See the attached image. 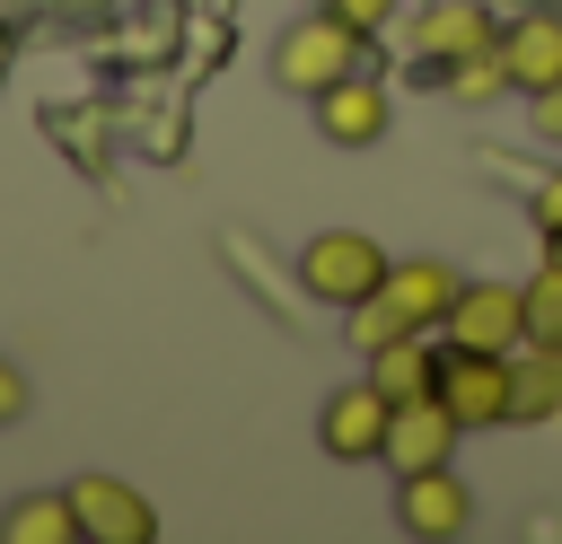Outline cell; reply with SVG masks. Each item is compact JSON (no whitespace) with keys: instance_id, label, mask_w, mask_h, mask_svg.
<instances>
[{"instance_id":"7402d4cb","label":"cell","mask_w":562,"mask_h":544,"mask_svg":"<svg viewBox=\"0 0 562 544\" xmlns=\"http://www.w3.org/2000/svg\"><path fill=\"white\" fill-rule=\"evenodd\" d=\"M544 263H553V272H562V237H544Z\"/></svg>"},{"instance_id":"2e32d148","label":"cell","mask_w":562,"mask_h":544,"mask_svg":"<svg viewBox=\"0 0 562 544\" xmlns=\"http://www.w3.org/2000/svg\"><path fill=\"white\" fill-rule=\"evenodd\" d=\"M527 342L562 351V272L553 263H536V281H527Z\"/></svg>"},{"instance_id":"5bb4252c","label":"cell","mask_w":562,"mask_h":544,"mask_svg":"<svg viewBox=\"0 0 562 544\" xmlns=\"http://www.w3.org/2000/svg\"><path fill=\"white\" fill-rule=\"evenodd\" d=\"M509 421H562V351L544 342L509 351Z\"/></svg>"},{"instance_id":"9a60e30c","label":"cell","mask_w":562,"mask_h":544,"mask_svg":"<svg viewBox=\"0 0 562 544\" xmlns=\"http://www.w3.org/2000/svg\"><path fill=\"white\" fill-rule=\"evenodd\" d=\"M0 535L9 544H70L79 535V509H70V491H26V500L0 509Z\"/></svg>"},{"instance_id":"6da1fadb","label":"cell","mask_w":562,"mask_h":544,"mask_svg":"<svg viewBox=\"0 0 562 544\" xmlns=\"http://www.w3.org/2000/svg\"><path fill=\"white\" fill-rule=\"evenodd\" d=\"M457 290H465V272H457V263H439V254L386 263V281H378L360 307H342V316H351V342H360V351H378V342H395V333H439V325H448V307H457Z\"/></svg>"},{"instance_id":"30bf717a","label":"cell","mask_w":562,"mask_h":544,"mask_svg":"<svg viewBox=\"0 0 562 544\" xmlns=\"http://www.w3.org/2000/svg\"><path fill=\"white\" fill-rule=\"evenodd\" d=\"M501 79L518 97H544L562 79V9H518L501 26Z\"/></svg>"},{"instance_id":"44dd1931","label":"cell","mask_w":562,"mask_h":544,"mask_svg":"<svg viewBox=\"0 0 562 544\" xmlns=\"http://www.w3.org/2000/svg\"><path fill=\"white\" fill-rule=\"evenodd\" d=\"M536 132H544V140H562V79L536 97Z\"/></svg>"},{"instance_id":"ffe728a7","label":"cell","mask_w":562,"mask_h":544,"mask_svg":"<svg viewBox=\"0 0 562 544\" xmlns=\"http://www.w3.org/2000/svg\"><path fill=\"white\" fill-rule=\"evenodd\" d=\"M26 404H35V395H26V377H18V369H9V360H0V430H9V421H18V412H26Z\"/></svg>"},{"instance_id":"277c9868","label":"cell","mask_w":562,"mask_h":544,"mask_svg":"<svg viewBox=\"0 0 562 544\" xmlns=\"http://www.w3.org/2000/svg\"><path fill=\"white\" fill-rule=\"evenodd\" d=\"M439 404L457 412V430H501L509 421V351L439 342Z\"/></svg>"},{"instance_id":"3957f363","label":"cell","mask_w":562,"mask_h":544,"mask_svg":"<svg viewBox=\"0 0 562 544\" xmlns=\"http://www.w3.org/2000/svg\"><path fill=\"white\" fill-rule=\"evenodd\" d=\"M378 281H386V246L369 228H316L299 246V290L325 298V307H360Z\"/></svg>"},{"instance_id":"52a82bcc","label":"cell","mask_w":562,"mask_h":544,"mask_svg":"<svg viewBox=\"0 0 562 544\" xmlns=\"http://www.w3.org/2000/svg\"><path fill=\"white\" fill-rule=\"evenodd\" d=\"M492 44H501V26H492L483 0H439V9H422V26H413V70H457V61L492 53Z\"/></svg>"},{"instance_id":"5b68a950","label":"cell","mask_w":562,"mask_h":544,"mask_svg":"<svg viewBox=\"0 0 562 544\" xmlns=\"http://www.w3.org/2000/svg\"><path fill=\"white\" fill-rule=\"evenodd\" d=\"M439 333L465 351H518L527 342V281H465Z\"/></svg>"},{"instance_id":"4fadbf2b","label":"cell","mask_w":562,"mask_h":544,"mask_svg":"<svg viewBox=\"0 0 562 544\" xmlns=\"http://www.w3.org/2000/svg\"><path fill=\"white\" fill-rule=\"evenodd\" d=\"M369 386H378L386 404H422V395H439V342H430V333H395V342H378V351H369Z\"/></svg>"},{"instance_id":"9c48e42d","label":"cell","mask_w":562,"mask_h":544,"mask_svg":"<svg viewBox=\"0 0 562 544\" xmlns=\"http://www.w3.org/2000/svg\"><path fill=\"white\" fill-rule=\"evenodd\" d=\"M70 509H79V535L88 544H149L158 535V509L132 483H114V474H79L70 483Z\"/></svg>"},{"instance_id":"d6986e66","label":"cell","mask_w":562,"mask_h":544,"mask_svg":"<svg viewBox=\"0 0 562 544\" xmlns=\"http://www.w3.org/2000/svg\"><path fill=\"white\" fill-rule=\"evenodd\" d=\"M316 9H334V18H351V26H360V35H369V26H386V18H395V0H316Z\"/></svg>"},{"instance_id":"ac0fdd59","label":"cell","mask_w":562,"mask_h":544,"mask_svg":"<svg viewBox=\"0 0 562 544\" xmlns=\"http://www.w3.org/2000/svg\"><path fill=\"white\" fill-rule=\"evenodd\" d=\"M527 219H536V237H562V167L536 184V202H527Z\"/></svg>"},{"instance_id":"8fae6325","label":"cell","mask_w":562,"mask_h":544,"mask_svg":"<svg viewBox=\"0 0 562 544\" xmlns=\"http://www.w3.org/2000/svg\"><path fill=\"white\" fill-rule=\"evenodd\" d=\"M457 412L439 404V395H422V404H395V421H386V456L378 465H395V474H422V465H448L457 456Z\"/></svg>"},{"instance_id":"8992f818","label":"cell","mask_w":562,"mask_h":544,"mask_svg":"<svg viewBox=\"0 0 562 544\" xmlns=\"http://www.w3.org/2000/svg\"><path fill=\"white\" fill-rule=\"evenodd\" d=\"M386 421H395V404H386L369 377H351V386L325 395V412H316V447H325L334 465H369V456H386Z\"/></svg>"},{"instance_id":"ba28073f","label":"cell","mask_w":562,"mask_h":544,"mask_svg":"<svg viewBox=\"0 0 562 544\" xmlns=\"http://www.w3.org/2000/svg\"><path fill=\"white\" fill-rule=\"evenodd\" d=\"M465 518H474V491H465L448 465L395 474V526H404V535H430V544H448V535H465Z\"/></svg>"},{"instance_id":"7a4b0ae2","label":"cell","mask_w":562,"mask_h":544,"mask_svg":"<svg viewBox=\"0 0 562 544\" xmlns=\"http://www.w3.org/2000/svg\"><path fill=\"white\" fill-rule=\"evenodd\" d=\"M360 26L351 18H334V9H307V18H290L281 26V44H272V79L290 88V97H325L334 79H351L360 70Z\"/></svg>"},{"instance_id":"e0dca14e","label":"cell","mask_w":562,"mask_h":544,"mask_svg":"<svg viewBox=\"0 0 562 544\" xmlns=\"http://www.w3.org/2000/svg\"><path fill=\"white\" fill-rule=\"evenodd\" d=\"M439 88H448V97H465V105L501 97V88H509V79H501V44H492V53H474V61H457V70H439Z\"/></svg>"},{"instance_id":"7c38bea8","label":"cell","mask_w":562,"mask_h":544,"mask_svg":"<svg viewBox=\"0 0 562 544\" xmlns=\"http://www.w3.org/2000/svg\"><path fill=\"white\" fill-rule=\"evenodd\" d=\"M316 132L334 140V149H378L386 140V88L378 79H334L325 97H316Z\"/></svg>"}]
</instances>
